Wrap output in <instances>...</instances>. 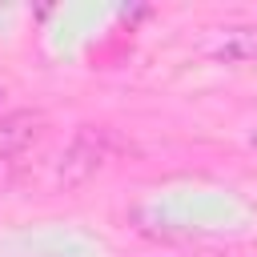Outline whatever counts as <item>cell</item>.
Masks as SVG:
<instances>
[{
	"label": "cell",
	"instance_id": "obj_1",
	"mask_svg": "<svg viewBox=\"0 0 257 257\" xmlns=\"http://www.w3.org/2000/svg\"><path fill=\"white\" fill-rule=\"evenodd\" d=\"M104 157H108L104 128H92V124L76 128L72 141L64 145L60 161H56V185H60V189H80L84 181L96 177V169L104 165Z\"/></svg>",
	"mask_w": 257,
	"mask_h": 257
},
{
	"label": "cell",
	"instance_id": "obj_3",
	"mask_svg": "<svg viewBox=\"0 0 257 257\" xmlns=\"http://www.w3.org/2000/svg\"><path fill=\"white\" fill-rule=\"evenodd\" d=\"M40 133V112H4L0 116V157L28 149Z\"/></svg>",
	"mask_w": 257,
	"mask_h": 257
},
{
	"label": "cell",
	"instance_id": "obj_2",
	"mask_svg": "<svg viewBox=\"0 0 257 257\" xmlns=\"http://www.w3.org/2000/svg\"><path fill=\"white\" fill-rule=\"evenodd\" d=\"M205 52L213 60L237 64V60H257V24H229V28H213V40L205 44Z\"/></svg>",
	"mask_w": 257,
	"mask_h": 257
},
{
	"label": "cell",
	"instance_id": "obj_4",
	"mask_svg": "<svg viewBox=\"0 0 257 257\" xmlns=\"http://www.w3.org/2000/svg\"><path fill=\"white\" fill-rule=\"evenodd\" d=\"M0 96H4V88H0Z\"/></svg>",
	"mask_w": 257,
	"mask_h": 257
}]
</instances>
